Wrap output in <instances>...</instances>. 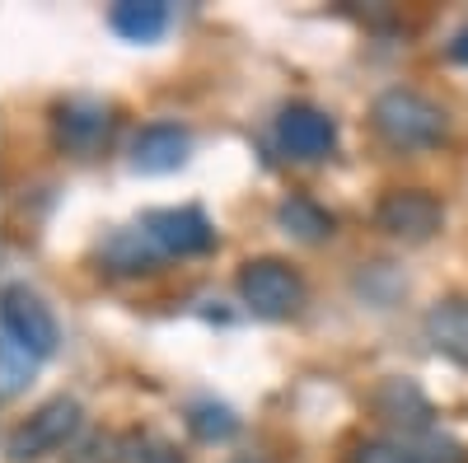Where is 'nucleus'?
Here are the masks:
<instances>
[{
    "mask_svg": "<svg viewBox=\"0 0 468 463\" xmlns=\"http://www.w3.org/2000/svg\"><path fill=\"white\" fill-rule=\"evenodd\" d=\"M141 235L160 258H192L216 244V225L197 206H160L141 216Z\"/></svg>",
    "mask_w": 468,
    "mask_h": 463,
    "instance_id": "6",
    "label": "nucleus"
},
{
    "mask_svg": "<svg viewBox=\"0 0 468 463\" xmlns=\"http://www.w3.org/2000/svg\"><path fill=\"white\" fill-rule=\"evenodd\" d=\"M187 431L197 440H207V445H225L234 431H239V416H234L225 403H216V398H202V403L187 407Z\"/></svg>",
    "mask_w": 468,
    "mask_h": 463,
    "instance_id": "16",
    "label": "nucleus"
},
{
    "mask_svg": "<svg viewBox=\"0 0 468 463\" xmlns=\"http://www.w3.org/2000/svg\"><path fill=\"white\" fill-rule=\"evenodd\" d=\"M112 33H122L127 43H154L169 28V5L165 0H117L108 10Z\"/></svg>",
    "mask_w": 468,
    "mask_h": 463,
    "instance_id": "12",
    "label": "nucleus"
},
{
    "mask_svg": "<svg viewBox=\"0 0 468 463\" xmlns=\"http://www.w3.org/2000/svg\"><path fill=\"white\" fill-rule=\"evenodd\" d=\"M117 458H122V445H117L112 436H85L66 454V463H117Z\"/></svg>",
    "mask_w": 468,
    "mask_h": 463,
    "instance_id": "18",
    "label": "nucleus"
},
{
    "mask_svg": "<svg viewBox=\"0 0 468 463\" xmlns=\"http://www.w3.org/2000/svg\"><path fill=\"white\" fill-rule=\"evenodd\" d=\"M450 61L468 66V28H459V33H454V43H450Z\"/></svg>",
    "mask_w": 468,
    "mask_h": 463,
    "instance_id": "20",
    "label": "nucleus"
},
{
    "mask_svg": "<svg viewBox=\"0 0 468 463\" xmlns=\"http://www.w3.org/2000/svg\"><path fill=\"white\" fill-rule=\"evenodd\" d=\"M346 463H412V449H403L394 440H366V445L351 449Z\"/></svg>",
    "mask_w": 468,
    "mask_h": 463,
    "instance_id": "19",
    "label": "nucleus"
},
{
    "mask_svg": "<svg viewBox=\"0 0 468 463\" xmlns=\"http://www.w3.org/2000/svg\"><path fill=\"white\" fill-rule=\"evenodd\" d=\"M421 328H426V342L436 352L468 365V300H441L436 309H426Z\"/></svg>",
    "mask_w": 468,
    "mask_h": 463,
    "instance_id": "11",
    "label": "nucleus"
},
{
    "mask_svg": "<svg viewBox=\"0 0 468 463\" xmlns=\"http://www.w3.org/2000/svg\"><path fill=\"white\" fill-rule=\"evenodd\" d=\"M187 154H192L187 127H178V122H150V127H141V136L132 141V169L160 178V174L183 169Z\"/></svg>",
    "mask_w": 468,
    "mask_h": 463,
    "instance_id": "9",
    "label": "nucleus"
},
{
    "mask_svg": "<svg viewBox=\"0 0 468 463\" xmlns=\"http://www.w3.org/2000/svg\"><path fill=\"white\" fill-rule=\"evenodd\" d=\"M375 225L384 229L388 239H403V244H426L441 235L445 225V206L421 187H394L384 192L379 206H375Z\"/></svg>",
    "mask_w": 468,
    "mask_h": 463,
    "instance_id": "5",
    "label": "nucleus"
},
{
    "mask_svg": "<svg viewBox=\"0 0 468 463\" xmlns=\"http://www.w3.org/2000/svg\"><path fill=\"white\" fill-rule=\"evenodd\" d=\"M37 365L43 361H37L24 342H15L10 332H0V398H15L19 389H28Z\"/></svg>",
    "mask_w": 468,
    "mask_h": 463,
    "instance_id": "15",
    "label": "nucleus"
},
{
    "mask_svg": "<svg viewBox=\"0 0 468 463\" xmlns=\"http://www.w3.org/2000/svg\"><path fill=\"white\" fill-rule=\"evenodd\" d=\"M239 300L258 319H291L304 304V281L282 258H253L239 267Z\"/></svg>",
    "mask_w": 468,
    "mask_h": 463,
    "instance_id": "3",
    "label": "nucleus"
},
{
    "mask_svg": "<svg viewBox=\"0 0 468 463\" xmlns=\"http://www.w3.org/2000/svg\"><path fill=\"white\" fill-rule=\"evenodd\" d=\"M112 136V112L94 99H66L52 108V141L66 150V154H80L90 160L94 150H103Z\"/></svg>",
    "mask_w": 468,
    "mask_h": 463,
    "instance_id": "8",
    "label": "nucleus"
},
{
    "mask_svg": "<svg viewBox=\"0 0 468 463\" xmlns=\"http://www.w3.org/2000/svg\"><path fill=\"white\" fill-rule=\"evenodd\" d=\"M277 145L300 164L328 160L333 145H337V122L314 103H291V108H282V118H277Z\"/></svg>",
    "mask_w": 468,
    "mask_h": 463,
    "instance_id": "7",
    "label": "nucleus"
},
{
    "mask_svg": "<svg viewBox=\"0 0 468 463\" xmlns=\"http://www.w3.org/2000/svg\"><path fill=\"white\" fill-rule=\"evenodd\" d=\"M412 463H468V449L450 436H426L417 449H412Z\"/></svg>",
    "mask_w": 468,
    "mask_h": 463,
    "instance_id": "17",
    "label": "nucleus"
},
{
    "mask_svg": "<svg viewBox=\"0 0 468 463\" xmlns=\"http://www.w3.org/2000/svg\"><path fill=\"white\" fill-rule=\"evenodd\" d=\"M277 225L286 229L291 239H304V244H319V239H328L333 235V211H324L314 197H291V202H282L277 206Z\"/></svg>",
    "mask_w": 468,
    "mask_h": 463,
    "instance_id": "13",
    "label": "nucleus"
},
{
    "mask_svg": "<svg viewBox=\"0 0 468 463\" xmlns=\"http://www.w3.org/2000/svg\"><path fill=\"white\" fill-rule=\"evenodd\" d=\"M154 258H160V253L150 248V239L141 235V225L117 229V235L103 244V262L112 267V272H150Z\"/></svg>",
    "mask_w": 468,
    "mask_h": 463,
    "instance_id": "14",
    "label": "nucleus"
},
{
    "mask_svg": "<svg viewBox=\"0 0 468 463\" xmlns=\"http://www.w3.org/2000/svg\"><path fill=\"white\" fill-rule=\"evenodd\" d=\"M370 127L394 150H431L445 141L450 118L436 99H426L417 89H384L370 108Z\"/></svg>",
    "mask_w": 468,
    "mask_h": 463,
    "instance_id": "1",
    "label": "nucleus"
},
{
    "mask_svg": "<svg viewBox=\"0 0 468 463\" xmlns=\"http://www.w3.org/2000/svg\"><path fill=\"white\" fill-rule=\"evenodd\" d=\"M80 403L75 398H48L43 407H37L33 416H24L19 426L5 436V458L10 463H33V458H48L57 449H66L75 440V431H80Z\"/></svg>",
    "mask_w": 468,
    "mask_h": 463,
    "instance_id": "2",
    "label": "nucleus"
},
{
    "mask_svg": "<svg viewBox=\"0 0 468 463\" xmlns=\"http://www.w3.org/2000/svg\"><path fill=\"white\" fill-rule=\"evenodd\" d=\"M370 407H375L379 421H388V426H399V431H426L436 416L431 398H426L412 379H384L370 394Z\"/></svg>",
    "mask_w": 468,
    "mask_h": 463,
    "instance_id": "10",
    "label": "nucleus"
},
{
    "mask_svg": "<svg viewBox=\"0 0 468 463\" xmlns=\"http://www.w3.org/2000/svg\"><path fill=\"white\" fill-rule=\"evenodd\" d=\"M0 332H10L15 342H24L37 361L57 356V346H61L57 314L43 304V295H33L28 286H5L0 290Z\"/></svg>",
    "mask_w": 468,
    "mask_h": 463,
    "instance_id": "4",
    "label": "nucleus"
}]
</instances>
